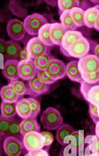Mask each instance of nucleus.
<instances>
[{
  "mask_svg": "<svg viewBox=\"0 0 99 156\" xmlns=\"http://www.w3.org/2000/svg\"><path fill=\"white\" fill-rule=\"evenodd\" d=\"M82 79L85 83L93 84L99 82V71L92 74H81Z\"/></svg>",
  "mask_w": 99,
  "mask_h": 156,
  "instance_id": "nucleus-33",
  "label": "nucleus"
},
{
  "mask_svg": "<svg viewBox=\"0 0 99 156\" xmlns=\"http://www.w3.org/2000/svg\"><path fill=\"white\" fill-rule=\"evenodd\" d=\"M78 66L81 74H92L99 71V58L94 55H87L79 59Z\"/></svg>",
  "mask_w": 99,
  "mask_h": 156,
  "instance_id": "nucleus-4",
  "label": "nucleus"
},
{
  "mask_svg": "<svg viewBox=\"0 0 99 156\" xmlns=\"http://www.w3.org/2000/svg\"><path fill=\"white\" fill-rule=\"evenodd\" d=\"M66 75L69 79L76 83H82L83 80L82 79L81 73L79 70L78 66V61H73L69 62L66 65Z\"/></svg>",
  "mask_w": 99,
  "mask_h": 156,
  "instance_id": "nucleus-18",
  "label": "nucleus"
},
{
  "mask_svg": "<svg viewBox=\"0 0 99 156\" xmlns=\"http://www.w3.org/2000/svg\"><path fill=\"white\" fill-rule=\"evenodd\" d=\"M23 144L28 152L37 151L44 148V138L41 133L32 132L23 137Z\"/></svg>",
  "mask_w": 99,
  "mask_h": 156,
  "instance_id": "nucleus-3",
  "label": "nucleus"
},
{
  "mask_svg": "<svg viewBox=\"0 0 99 156\" xmlns=\"http://www.w3.org/2000/svg\"><path fill=\"white\" fill-rule=\"evenodd\" d=\"M41 134L44 138V148L46 151H48L51 145L54 142V136L52 133L48 132H42Z\"/></svg>",
  "mask_w": 99,
  "mask_h": 156,
  "instance_id": "nucleus-35",
  "label": "nucleus"
},
{
  "mask_svg": "<svg viewBox=\"0 0 99 156\" xmlns=\"http://www.w3.org/2000/svg\"><path fill=\"white\" fill-rule=\"evenodd\" d=\"M55 58L50 53V50L48 53L38 58L33 59L35 65L38 70H45L48 66L50 61Z\"/></svg>",
  "mask_w": 99,
  "mask_h": 156,
  "instance_id": "nucleus-26",
  "label": "nucleus"
},
{
  "mask_svg": "<svg viewBox=\"0 0 99 156\" xmlns=\"http://www.w3.org/2000/svg\"><path fill=\"white\" fill-rule=\"evenodd\" d=\"M99 13L97 7H90L85 11V25L90 29H94V24Z\"/></svg>",
  "mask_w": 99,
  "mask_h": 156,
  "instance_id": "nucleus-22",
  "label": "nucleus"
},
{
  "mask_svg": "<svg viewBox=\"0 0 99 156\" xmlns=\"http://www.w3.org/2000/svg\"><path fill=\"white\" fill-rule=\"evenodd\" d=\"M98 85H99V82H98Z\"/></svg>",
  "mask_w": 99,
  "mask_h": 156,
  "instance_id": "nucleus-45",
  "label": "nucleus"
},
{
  "mask_svg": "<svg viewBox=\"0 0 99 156\" xmlns=\"http://www.w3.org/2000/svg\"><path fill=\"white\" fill-rule=\"evenodd\" d=\"M90 51V43L86 38L81 37L77 41L69 47L68 51V56L81 58L88 55Z\"/></svg>",
  "mask_w": 99,
  "mask_h": 156,
  "instance_id": "nucleus-5",
  "label": "nucleus"
},
{
  "mask_svg": "<svg viewBox=\"0 0 99 156\" xmlns=\"http://www.w3.org/2000/svg\"><path fill=\"white\" fill-rule=\"evenodd\" d=\"M75 132L73 127L68 124H63L58 129L56 132V140L61 146L66 144L65 140Z\"/></svg>",
  "mask_w": 99,
  "mask_h": 156,
  "instance_id": "nucleus-21",
  "label": "nucleus"
},
{
  "mask_svg": "<svg viewBox=\"0 0 99 156\" xmlns=\"http://www.w3.org/2000/svg\"><path fill=\"white\" fill-rule=\"evenodd\" d=\"M91 156H99L98 155H91Z\"/></svg>",
  "mask_w": 99,
  "mask_h": 156,
  "instance_id": "nucleus-44",
  "label": "nucleus"
},
{
  "mask_svg": "<svg viewBox=\"0 0 99 156\" xmlns=\"http://www.w3.org/2000/svg\"><path fill=\"white\" fill-rule=\"evenodd\" d=\"M83 35L81 32L77 31H67L64 37L63 40L61 43V49H63L64 53L65 52H68L69 47L74 43L77 41L79 40ZM68 56V53H67Z\"/></svg>",
  "mask_w": 99,
  "mask_h": 156,
  "instance_id": "nucleus-15",
  "label": "nucleus"
},
{
  "mask_svg": "<svg viewBox=\"0 0 99 156\" xmlns=\"http://www.w3.org/2000/svg\"><path fill=\"white\" fill-rule=\"evenodd\" d=\"M21 122L19 119L13 118V121L11 123L8 136H12L15 137V138L20 140L23 143V136L22 135L21 129H20V124Z\"/></svg>",
  "mask_w": 99,
  "mask_h": 156,
  "instance_id": "nucleus-27",
  "label": "nucleus"
},
{
  "mask_svg": "<svg viewBox=\"0 0 99 156\" xmlns=\"http://www.w3.org/2000/svg\"><path fill=\"white\" fill-rule=\"evenodd\" d=\"M16 110L18 116L23 120L31 116V107L27 98H21L19 100L16 104Z\"/></svg>",
  "mask_w": 99,
  "mask_h": 156,
  "instance_id": "nucleus-20",
  "label": "nucleus"
},
{
  "mask_svg": "<svg viewBox=\"0 0 99 156\" xmlns=\"http://www.w3.org/2000/svg\"><path fill=\"white\" fill-rule=\"evenodd\" d=\"M19 60H9L4 62L2 68V73L9 80H16L19 79Z\"/></svg>",
  "mask_w": 99,
  "mask_h": 156,
  "instance_id": "nucleus-12",
  "label": "nucleus"
},
{
  "mask_svg": "<svg viewBox=\"0 0 99 156\" xmlns=\"http://www.w3.org/2000/svg\"><path fill=\"white\" fill-rule=\"evenodd\" d=\"M58 5L60 12L63 13L65 11L71 10L74 7H79V2L77 0H59L58 1Z\"/></svg>",
  "mask_w": 99,
  "mask_h": 156,
  "instance_id": "nucleus-30",
  "label": "nucleus"
},
{
  "mask_svg": "<svg viewBox=\"0 0 99 156\" xmlns=\"http://www.w3.org/2000/svg\"><path fill=\"white\" fill-rule=\"evenodd\" d=\"M52 23H47L40 29L38 37L41 41L48 47L54 46L50 37V28Z\"/></svg>",
  "mask_w": 99,
  "mask_h": 156,
  "instance_id": "nucleus-24",
  "label": "nucleus"
},
{
  "mask_svg": "<svg viewBox=\"0 0 99 156\" xmlns=\"http://www.w3.org/2000/svg\"><path fill=\"white\" fill-rule=\"evenodd\" d=\"M0 95L3 102L7 103H17L20 96L14 90L13 86L10 83L2 87Z\"/></svg>",
  "mask_w": 99,
  "mask_h": 156,
  "instance_id": "nucleus-17",
  "label": "nucleus"
},
{
  "mask_svg": "<svg viewBox=\"0 0 99 156\" xmlns=\"http://www.w3.org/2000/svg\"><path fill=\"white\" fill-rule=\"evenodd\" d=\"M7 41L3 39H0V48H1V54L4 56L7 49Z\"/></svg>",
  "mask_w": 99,
  "mask_h": 156,
  "instance_id": "nucleus-39",
  "label": "nucleus"
},
{
  "mask_svg": "<svg viewBox=\"0 0 99 156\" xmlns=\"http://www.w3.org/2000/svg\"><path fill=\"white\" fill-rule=\"evenodd\" d=\"M26 33L29 35H38L40 29L48 23L45 17L39 13H33L25 17L23 21Z\"/></svg>",
  "mask_w": 99,
  "mask_h": 156,
  "instance_id": "nucleus-2",
  "label": "nucleus"
},
{
  "mask_svg": "<svg viewBox=\"0 0 99 156\" xmlns=\"http://www.w3.org/2000/svg\"><path fill=\"white\" fill-rule=\"evenodd\" d=\"M72 20L78 27L85 25V10L81 7H74L70 10Z\"/></svg>",
  "mask_w": 99,
  "mask_h": 156,
  "instance_id": "nucleus-25",
  "label": "nucleus"
},
{
  "mask_svg": "<svg viewBox=\"0 0 99 156\" xmlns=\"http://www.w3.org/2000/svg\"><path fill=\"white\" fill-rule=\"evenodd\" d=\"M7 32L9 37L14 41H21L25 35V29L23 22L17 19H12L7 25Z\"/></svg>",
  "mask_w": 99,
  "mask_h": 156,
  "instance_id": "nucleus-7",
  "label": "nucleus"
},
{
  "mask_svg": "<svg viewBox=\"0 0 99 156\" xmlns=\"http://www.w3.org/2000/svg\"><path fill=\"white\" fill-rule=\"evenodd\" d=\"M60 19L61 21V25L66 31H75L78 28L72 20L70 10L65 11L63 13H61L60 14Z\"/></svg>",
  "mask_w": 99,
  "mask_h": 156,
  "instance_id": "nucleus-23",
  "label": "nucleus"
},
{
  "mask_svg": "<svg viewBox=\"0 0 99 156\" xmlns=\"http://www.w3.org/2000/svg\"><path fill=\"white\" fill-rule=\"evenodd\" d=\"M95 131H96V134L99 137V121L96 124V128H95Z\"/></svg>",
  "mask_w": 99,
  "mask_h": 156,
  "instance_id": "nucleus-42",
  "label": "nucleus"
},
{
  "mask_svg": "<svg viewBox=\"0 0 99 156\" xmlns=\"http://www.w3.org/2000/svg\"><path fill=\"white\" fill-rule=\"evenodd\" d=\"M14 118H9L3 116L2 115L0 116V134L2 138L5 140L7 137H8L10 125Z\"/></svg>",
  "mask_w": 99,
  "mask_h": 156,
  "instance_id": "nucleus-29",
  "label": "nucleus"
},
{
  "mask_svg": "<svg viewBox=\"0 0 99 156\" xmlns=\"http://www.w3.org/2000/svg\"><path fill=\"white\" fill-rule=\"evenodd\" d=\"M66 32L67 31L62 27L61 23H52L50 28V37L54 45L61 46L62 40Z\"/></svg>",
  "mask_w": 99,
  "mask_h": 156,
  "instance_id": "nucleus-14",
  "label": "nucleus"
},
{
  "mask_svg": "<svg viewBox=\"0 0 99 156\" xmlns=\"http://www.w3.org/2000/svg\"><path fill=\"white\" fill-rule=\"evenodd\" d=\"M18 60L19 61H26L32 60L27 51V47L22 48V49L21 50L19 55V58H18Z\"/></svg>",
  "mask_w": 99,
  "mask_h": 156,
  "instance_id": "nucleus-37",
  "label": "nucleus"
},
{
  "mask_svg": "<svg viewBox=\"0 0 99 156\" xmlns=\"http://www.w3.org/2000/svg\"><path fill=\"white\" fill-rule=\"evenodd\" d=\"M25 156H32V155L31 154V152H28V153H27V154H25Z\"/></svg>",
  "mask_w": 99,
  "mask_h": 156,
  "instance_id": "nucleus-43",
  "label": "nucleus"
},
{
  "mask_svg": "<svg viewBox=\"0 0 99 156\" xmlns=\"http://www.w3.org/2000/svg\"><path fill=\"white\" fill-rule=\"evenodd\" d=\"M94 29L96 30L99 31V13L98 14V16L97 17L96 21H95V24H94Z\"/></svg>",
  "mask_w": 99,
  "mask_h": 156,
  "instance_id": "nucleus-40",
  "label": "nucleus"
},
{
  "mask_svg": "<svg viewBox=\"0 0 99 156\" xmlns=\"http://www.w3.org/2000/svg\"><path fill=\"white\" fill-rule=\"evenodd\" d=\"M94 55L99 58V44H97L94 49Z\"/></svg>",
  "mask_w": 99,
  "mask_h": 156,
  "instance_id": "nucleus-41",
  "label": "nucleus"
},
{
  "mask_svg": "<svg viewBox=\"0 0 99 156\" xmlns=\"http://www.w3.org/2000/svg\"><path fill=\"white\" fill-rule=\"evenodd\" d=\"M31 154L32 156H50L48 151L44 149L31 151Z\"/></svg>",
  "mask_w": 99,
  "mask_h": 156,
  "instance_id": "nucleus-38",
  "label": "nucleus"
},
{
  "mask_svg": "<svg viewBox=\"0 0 99 156\" xmlns=\"http://www.w3.org/2000/svg\"><path fill=\"white\" fill-rule=\"evenodd\" d=\"M89 114L93 122L97 124L99 121V107L89 103Z\"/></svg>",
  "mask_w": 99,
  "mask_h": 156,
  "instance_id": "nucleus-36",
  "label": "nucleus"
},
{
  "mask_svg": "<svg viewBox=\"0 0 99 156\" xmlns=\"http://www.w3.org/2000/svg\"><path fill=\"white\" fill-rule=\"evenodd\" d=\"M83 94L85 96V99L91 104L99 107V85H94L89 86L85 82L82 83Z\"/></svg>",
  "mask_w": 99,
  "mask_h": 156,
  "instance_id": "nucleus-11",
  "label": "nucleus"
},
{
  "mask_svg": "<svg viewBox=\"0 0 99 156\" xmlns=\"http://www.w3.org/2000/svg\"><path fill=\"white\" fill-rule=\"evenodd\" d=\"M20 129L22 135L24 136L29 132H39L40 130V126L38 123L37 118L30 117L27 119H24L21 121L20 124Z\"/></svg>",
  "mask_w": 99,
  "mask_h": 156,
  "instance_id": "nucleus-16",
  "label": "nucleus"
},
{
  "mask_svg": "<svg viewBox=\"0 0 99 156\" xmlns=\"http://www.w3.org/2000/svg\"><path fill=\"white\" fill-rule=\"evenodd\" d=\"M29 94L33 96H37L46 94L50 90V84L44 83L37 76L29 80L28 82Z\"/></svg>",
  "mask_w": 99,
  "mask_h": 156,
  "instance_id": "nucleus-13",
  "label": "nucleus"
},
{
  "mask_svg": "<svg viewBox=\"0 0 99 156\" xmlns=\"http://www.w3.org/2000/svg\"><path fill=\"white\" fill-rule=\"evenodd\" d=\"M38 69L33 60L19 61V78L24 80H31L37 75Z\"/></svg>",
  "mask_w": 99,
  "mask_h": 156,
  "instance_id": "nucleus-10",
  "label": "nucleus"
},
{
  "mask_svg": "<svg viewBox=\"0 0 99 156\" xmlns=\"http://www.w3.org/2000/svg\"><path fill=\"white\" fill-rule=\"evenodd\" d=\"M27 49L32 58L35 59L45 55L50 49L40 40L38 37L32 38L27 44Z\"/></svg>",
  "mask_w": 99,
  "mask_h": 156,
  "instance_id": "nucleus-6",
  "label": "nucleus"
},
{
  "mask_svg": "<svg viewBox=\"0 0 99 156\" xmlns=\"http://www.w3.org/2000/svg\"><path fill=\"white\" fill-rule=\"evenodd\" d=\"M13 86L14 90L19 96H23L25 94H29L28 88L26 87L24 83L18 80H12L9 83Z\"/></svg>",
  "mask_w": 99,
  "mask_h": 156,
  "instance_id": "nucleus-31",
  "label": "nucleus"
},
{
  "mask_svg": "<svg viewBox=\"0 0 99 156\" xmlns=\"http://www.w3.org/2000/svg\"><path fill=\"white\" fill-rule=\"evenodd\" d=\"M22 49L20 44L14 41H7V46L4 57L5 62L9 60H18L19 55Z\"/></svg>",
  "mask_w": 99,
  "mask_h": 156,
  "instance_id": "nucleus-19",
  "label": "nucleus"
},
{
  "mask_svg": "<svg viewBox=\"0 0 99 156\" xmlns=\"http://www.w3.org/2000/svg\"><path fill=\"white\" fill-rule=\"evenodd\" d=\"M28 100L30 102L32 114L31 116L33 118H37V116L40 112V102L35 99L34 98H28Z\"/></svg>",
  "mask_w": 99,
  "mask_h": 156,
  "instance_id": "nucleus-32",
  "label": "nucleus"
},
{
  "mask_svg": "<svg viewBox=\"0 0 99 156\" xmlns=\"http://www.w3.org/2000/svg\"><path fill=\"white\" fill-rule=\"evenodd\" d=\"M36 76H37L38 79L43 82L44 83L47 84H52L56 83V80H54L51 78L48 74L47 73V72L45 70H38L37 71V75H36Z\"/></svg>",
  "mask_w": 99,
  "mask_h": 156,
  "instance_id": "nucleus-34",
  "label": "nucleus"
},
{
  "mask_svg": "<svg viewBox=\"0 0 99 156\" xmlns=\"http://www.w3.org/2000/svg\"><path fill=\"white\" fill-rule=\"evenodd\" d=\"M40 121L45 129L48 130H55L63 125L64 119L57 109L53 107H48L44 111Z\"/></svg>",
  "mask_w": 99,
  "mask_h": 156,
  "instance_id": "nucleus-1",
  "label": "nucleus"
},
{
  "mask_svg": "<svg viewBox=\"0 0 99 156\" xmlns=\"http://www.w3.org/2000/svg\"><path fill=\"white\" fill-rule=\"evenodd\" d=\"M23 144L20 140L12 136H8L3 141V147L8 156H19Z\"/></svg>",
  "mask_w": 99,
  "mask_h": 156,
  "instance_id": "nucleus-9",
  "label": "nucleus"
},
{
  "mask_svg": "<svg viewBox=\"0 0 99 156\" xmlns=\"http://www.w3.org/2000/svg\"><path fill=\"white\" fill-rule=\"evenodd\" d=\"M16 104L2 101L1 104V115L5 118H14L17 114Z\"/></svg>",
  "mask_w": 99,
  "mask_h": 156,
  "instance_id": "nucleus-28",
  "label": "nucleus"
},
{
  "mask_svg": "<svg viewBox=\"0 0 99 156\" xmlns=\"http://www.w3.org/2000/svg\"><path fill=\"white\" fill-rule=\"evenodd\" d=\"M46 71L52 79L57 81L65 76L66 65L62 61L54 58L50 61Z\"/></svg>",
  "mask_w": 99,
  "mask_h": 156,
  "instance_id": "nucleus-8",
  "label": "nucleus"
}]
</instances>
